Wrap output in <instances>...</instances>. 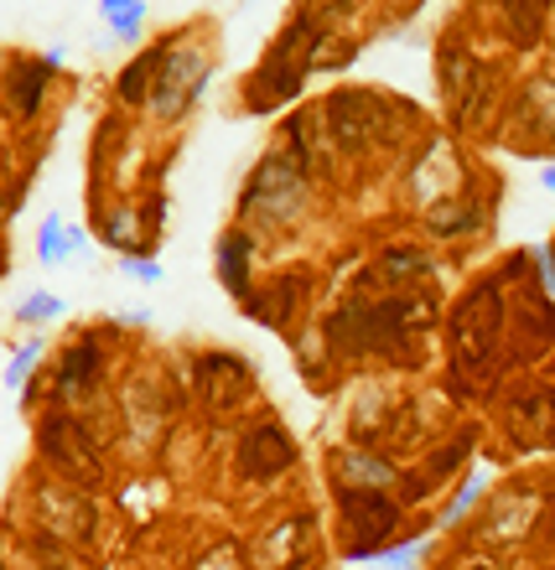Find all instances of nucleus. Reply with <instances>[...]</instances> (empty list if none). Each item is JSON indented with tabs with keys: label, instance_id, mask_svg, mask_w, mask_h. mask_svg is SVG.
I'll return each instance as SVG.
<instances>
[{
	"label": "nucleus",
	"instance_id": "19",
	"mask_svg": "<svg viewBox=\"0 0 555 570\" xmlns=\"http://www.w3.org/2000/svg\"><path fill=\"white\" fill-rule=\"evenodd\" d=\"M343 472L348 478H359V482H390L395 472H390V462H379V456H363V451H353V456H343Z\"/></svg>",
	"mask_w": 555,
	"mask_h": 570
},
{
	"label": "nucleus",
	"instance_id": "23",
	"mask_svg": "<svg viewBox=\"0 0 555 570\" xmlns=\"http://www.w3.org/2000/svg\"><path fill=\"white\" fill-rule=\"evenodd\" d=\"M125 275H136V281H162V271H156L150 259H125Z\"/></svg>",
	"mask_w": 555,
	"mask_h": 570
},
{
	"label": "nucleus",
	"instance_id": "4",
	"mask_svg": "<svg viewBox=\"0 0 555 570\" xmlns=\"http://www.w3.org/2000/svg\"><path fill=\"white\" fill-rule=\"evenodd\" d=\"M328 120H332V136L343 140V146H369V140H379L390 130V109L374 94L343 89L328 99Z\"/></svg>",
	"mask_w": 555,
	"mask_h": 570
},
{
	"label": "nucleus",
	"instance_id": "8",
	"mask_svg": "<svg viewBox=\"0 0 555 570\" xmlns=\"http://www.w3.org/2000/svg\"><path fill=\"white\" fill-rule=\"evenodd\" d=\"M42 513H47V524L58 529L62 540L89 544V534H94V503H84V498H74V493H52V488H42Z\"/></svg>",
	"mask_w": 555,
	"mask_h": 570
},
{
	"label": "nucleus",
	"instance_id": "18",
	"mask_svg": "<svg viewBox=\"0 0 555 570\" xmlns=\"http://www.w3.org/2000/svg\"><path fill=\"white\" fill-rule=\"evenodd\" d=\"M68 244H84V239H78V234H62V224H58V218H47V224H42V234H37V255H42L47 265H58V259H68V255H62Z\"/></svg>",
	"mask_w": 555,
	"mask_h": 570
},
{
	"label": "nucleus",
	"instance_id": "14",
	"mask_svg": "<svg viewBox=\"0 0 555 570\" xmlns=\"http://www.w3.org/2000/svg\"><path fill=\"white\" fill-rule=\"evenodd\" d=\"M89 379H99V353H94V347H74L58 368V394L74 400V394L89 390Z\"/></svg>",
	"mask_w": 555,
	"mask_h": 570
},
{
	"label": "nucleus",
	"instance_id": "17",
	"mask_svg": "<svg viewBox=\"0 0 555 570\" xmlns=\"http://www.w3.org/2000/svg\"><path fill=\"white\" fill-rule=\"evenodd\" d=\"M99 11L109 16V27H115V37H140V16H146V6L140 0H99Z\"/></svg>",
	"mask_w": 555,
	"mask_h": 570
},
{
	"label": "nucleus",
	"instance_id": "9",
	"mask_svg": "<svg viewBox=\"0 0 555 570\" xmlns=\"http://www.w3.org/2000/svg\"><path fill=\"white\" fill-rule=\"evenodd\" d=\"M62 62V52H47L42 62H21L16 68V78H11V105H16V115L21 120H31L37 115V105H42V89H47V73Z\"/></svg>",
	"mask_w": 555,
	"mask_h": 570
},
{
	"label": "nucleus",
	"instance_id": "5",
	"mask_svg": "<svg viewBox=\"0 0 555 570\" xmlns=\"http://www.w3.org/2000/svg\"><path fill=\"white\" fill-rule=\"evenodd\" d=\"M343 519L353 524V560H369L374 556V540H384L395 529V519H400V509H395L384 493H374V488H343Z\"/></svg>",
	"mask_w": 555,
	"mask_h": 570
},
{
	"label": "nucleus",
	"instance_id": "1",
	"mask_svg": "<svg viewBox=\"0 0 555 570\" xmlns=\"http://www.w3.org/2000/svg\"><path fill=\"white\" fill-rule=\"evenodd\" d=\"M436 306L410 296H390V301H359L353 312H343L332 322V343L343 353H395L406 343L420 322H431Z\"/></svg>",
	"mask_w": 555,
	"mask_h": 570
},
{
	"label": "nucleus",
	"instance_id": "24",
	"mask_svg": "<svg viewBox=\"0 0 555 570\" xmlns=\"http://www.w3.org/2000/svg\"><path fill=\"white\" fill-rule=\"evenodd\" d=\"M457 570H498V566H494V560H483V556H473V560H463Z\"/></svg>",
	"mask_w": 555,
	"mask_h": 570
},
{
	"label": "nucleus",
	"instance_id": "21",
	"mask_svg": "<svg viewBox=\"0 0 555 570\" xmlns=\"http://www.w3.org/2000/svg\"><path fill=\"white\" fill-rule=\"evenodd\" d=\"M197 570H240V556H234L228 544H213L208 556L197 560Z\"/></svg>",
	"mask_w": 555,
	"mask_h": 570
},
{
	"label": "nucleus",
	"instance_id": "7",
	"mask_svg": "<svg viewBox=\"0 0 555 570\" xmlns=\"http://www.w3.org/2000/svg\"><path fill=\"white\" fill-rule=\"evenodd\" d=\"M296 462V446H291V435L281 431V425H255V431L240 441V466L244 478H275V472H285V466Z\"/></svg>",
	"mask_w": 555,
	"mask_h": 570
},
{
	"label": "nucleus",
	"instance_id": "20",
	"mask_svg": "<svg viewBox=\"0 0 555 570\" xmlns=\"http://www.w3.org/2000/svg\"><path fill=\"white\" fill-rule=\"evenodd\" d=\"M58 312H62V301H58V296H42V291H37V296L21 306V322H42V316H58Z\"/></svg>",
	"mask_w": 555,
	"mask_h": 570
},
{
	"label": "nucleus",
	"instance_id": "22",
	"mask_svg": "<svg viewBox=\"0 0 555 570\" xmlns=\"http://www.w3.org/2000/svg\"><path fill=\"white\" fill-rule=\"evenodd\" d=\"M37 353H42V343H31L27 353H21V358L11 363V374H6V384H11V390H21V379H27V368L37 363Z\"/></svg>",
	"mask_w": 555,
	"mask_h": 570
},
{
	"label": "nucleus",
	"instance_id": "3",
	"mask_svg": "<svg viewBox=\"0 0 555 570\" xmlns=\"http://www.w3.org/2000/svg\"><path fill=\"white\" fill-rule=\"evenodd\" d=\"M301 197H306V177H301L291 161L271 156V161H260L255 181H250V193H244V213H250V218L285 224V218L301 213Z\"/></svg>",
	"mask_w": 555,
	"mask_h": 570
},
{
	"label": "nucleus",
	"instance_id": "12",
	"mask_svg": "<svg viewBox=\"0 0 555 570\" xmlns=\"http://www.w3.org/2000/svg\"><path fill=\"white\" fill-rule=\"evenodd\" d=\"M125 415H130L136 435H146V441L162 431L166 410H162V400H156V384H150V379H136V384L125 390Z\"/></svg>",
	"mask_w": 555,
	"mask_h": 570
},
{
	"label": "nucleus",
	"instance_id": "2",
	"mask_svg": "<svg viewBox=\"0 0 555 570\" xmlns=\"http://www.w3.org/2000/svg\"><path fill=\"white\" fill-rule=\"evenodd\" d=\"M498 327H504V301H498V285H478L467 291V301L457 306V322H451V353H457V374L467 368H483L488 353L498 343Z\"/></svg>",
	"mask_w": 555,
	"mask_h": 570
},
{
	"label": "nucleus",
	"instance_id": "13",
	"mask_svg": "<svg viewBox=\"0 0 555 570\" xmlns=\"http://www.w3.org/2000/svg\"><path fill=\"white\" fill-rule=\"evenodd\" d=\"M529 519H535V498L529 493H519V498H498L494 503V519L478 529L483 540H498L504 529H514V540H525V529H529Z\"/></svg>",
	"mask_w": 555,
	"mask_h": 570
},
{
	"label": "nucleus",
	"instance_id": "16",
	"mask_svg": "<svg viewBox=\"0 0 555 570\" xmlns=\"http://www.w3.org/2000/svg\"><path fill=\"white\" fill-rule=\"evenodd\" d=\"M162 58H166V47H150L146 58H136L130 68L120 73V99H150V89H156V68H162Z\"/></svg>",
	"mask_w": 555,
	"mask_h": 570
},
{
	"label": "nucleus",
	"instance_id": "15",
	"mask_svg": "<svg viewBox=\"0 0 555 570\" xmlns=\"http://www.w3.org/2000/svg\"><path fill=\"white\" fill-rule=\"evenodd\" d=\"M218 275L228 281L234 296H250V239L244 234H228L224 249H218Z\"/></svg>",
	"mask_w": 555,
	"mask_h": 570
},
{
	"label": "nucleus",
	"instance_id": "10",
	"mask_svg": "<svg viewBox=\"0 0 555 570\" xmlns=\"http://www.w3.org/2000/svg\"><path fill=\"white\" fill-rule=\"evenodd\" d=\"M306 529H312V519H285L271 540H260V566H265V570L301 566V544L296 540H306Z\"/></svg>",
	"mask_w": 555,
	"mask_h": 570
},
{
	"label": "nucleus",
	"instance_id": "6",
	"mask_svg": "<svg viewBox=\"0 0 555 570\" xmlns=\"http://www.w3.org/2000/svg\"><path fill=\"white\" fill-rule=\"evenodd\" d=\"M42 451L62 472H74V478H94V472H99V466H94V435L84 421H68V415L42 421Z\"/></svg>",
	"mask_w": 555,
	"mask_h": 570
},
{
	"label": "nucleus",
	"instance_id": "25",
	"mask_svg": "<svg viewBox=\"0 0 555 570\" xmlns=\"http://www.w3.org/2000/svg\"><path fill=\"white\" fill-rule=\"evenodd\" d=\"M541 181H545V187H551V193H555V166H551V171H545V177H541Z\"/></svg>",
	"mask_w": 555,
	"mask_h": 570
},
{
	"label": "nucleus",
	"instance_id": "11",
	"mask_svg": "<svg viewBox=\"0 0 555 570\" xmlns=\"http://www.w3.org/2000/svg\"><path fill=\"white\" fill-rule=\"evenodd\" d=\"M203 379H208V394H213V405H234L244 390H250V374H244V363L240 358H203Z\"/></svg>",
	"mask_w": 555,
	"mask_h": 570
}]
</instances>
